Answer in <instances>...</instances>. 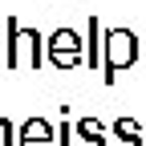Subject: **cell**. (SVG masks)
<instances>
[{"label": "cell", "instance_id": "7a4b0ae2", "mask_svg": "<svg viewBox=\"0 0 146 146\" xmlns=\"http://www.w3.org/2000/svg\"><path fill=\"white\" fill-rule=\"evenodd\" d=\"M8 65L12 69H36L41 65V36L8 21Z\"/></svg>", "mask_w": 146, "mask_h": 146}, {"label": "cell", "instance_id": "52a82bcc", "mask_svg": "<svg viewBox=\"0 0 146 146\" xmlns=\"http://www.w3.org/2000/svg\"><path fill=\"white\" fill-rule=\"evenodd\" d=\"M89 65L98 69V16H89Z\"/></svg>", "mask_w": 146, "mask_h": 146}, {"label": "cell", "instance_id": "3957f363", "mask_svg": "<svg viewBox=\"0 0 146 146\" xmlns=\"http://www.w3.org/2000/svg\"><path fill=\"white\" fill-rule=\"evenodd\" d=\"M49 61L57 65V69L81 65V41H77L73 29H57V33H53V41H49Z\"/></svg>", "mask_w": 146, "mask_h": 146}, {"label": "cell", "instance_id": "8992f818", "mask_svg": "<svg viewBox=\"0 0 146 146\" xmlns=\"http://www.w3.org/2000/svg\"><path fill=\"white\" fill-rule=\"evenodd\" d=\"M77 138H81L77 146H106V126L85 118V122H77Z\"/></svg>", "mask_w": 146, "mask_h": 146}, {"label": "cell", "instance_id": "ba28073f", "mask_svg": "<svg viewBox=\"0 0 146 146\" xmlns=\"http://www.w3.org/2000/svg\"><path fill=\"white\" fill-rule=\"evenodd\" d=\"M0 146H12V126L0 118Z\"/></svg>", "mask_w": 146, "mask_h": 146}, {"label": "cell", "instance_id": "277c9868", "mask_svg": "<svg viewBox=\"0 0 146 146\" xmlns=\"http://www.w3.org/2000/svg\"><path fill=\"white\" fill-rule=\"evenodd\" d=\"M49 138H53V130H49V122H41V118H33V122L21 126V146H53Z\"/></svg>", "mask_w": 146, "mask_h": 146}, {"label": "cell", "instance_id": "9c48e42d", "mask_svg": "<svg viewBox=\"0 0 146 146\" xmlns=\"http://www.w3.org/2000/svg\"><path fill=\"white\" fill-rule=\"evenodd\" d=\"M57 138H61L57 146H69V138H73V130H69V122H61V130H57Z\"/></svg>", "mask_w": 146, "mask_h": 146}, {"label": "cell", "instance_id": "6da1fadb", "mask_svg": "<svg viewBox=\"0 0 146 146\" xmlns=\"http://www.w3.org/2000/svg\"><path fill=\"white\" fill-rule=\"evenodd\" d=\"M138 61V36L130 33V29H110L106 33V45H102V77L106 81H114L118 77V69H126V65H134Z\"/></svg>", "mask_w": 146, "mask_h": 146}, {"label": "cell", "instance_id": "5b68a950", "mask_svg": "<svg viewBox=\"0 0 146 146\" xmlns=\"http://www.w3.org/2000/svg\"><path fill=\"white\" fill-rule=\"evenodd\" d=\"M114 146H142V130H138V122L134 118H118L114 122Z\"/></svg>", "mask_w": 146, "mask_h": 146}]
</instances>
